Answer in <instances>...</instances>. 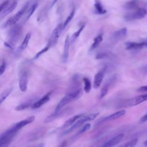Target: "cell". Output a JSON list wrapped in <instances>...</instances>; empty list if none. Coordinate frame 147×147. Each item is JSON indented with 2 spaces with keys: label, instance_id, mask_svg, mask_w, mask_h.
<instances>
[{
  "label": "cell",
  "instance_id": "6da1fadb",
  "mask_svg": "<svg viewBox=\"0 0 147 147\" xmlns=\"http://www.w3.org/2000/svg\"><path fill=\"white\" fill-rule=\"evenodd\" d=\"M83 90L81 88H78L66 94L59 101V102L58 103L57 105L55 108L54 112L58 113L61 110L67 105L80 98L83 95Z\"/></svg>",
  "mask_w": 147,
  "mask_h": 147
},
{
  "label": "cell",
  "instance_id": "7a4b0ae2",
  "mask_svg": "<svg viewBox=\"0 0 147 147\" xmlns=\"http://www.w3.org/2000/svg\"><path fill=\"white\" fill-rule=\"evenodd\" d=\"M99 113L98 112L97 113H90V114H86V115H85V114H84V115H83L80 118H79L77 121H76L72 125L69 126V127L68 129L64 130L63 133V134L65 135V134H68L71 133L72 131L77 129L78 128L80 127V126H82L86 122L94 120L95 118H96L99 115Z\"/></svg>",
  "mask_w": 147,
  "mask_h": 147
},
{
  "label": "cell",
  "instance_id": "3957f363",
  "mask_svg": "<svg viewBox=\"0 0 147 147\" xmlns=\"http://www.w3.org/2000/svg\"><path fill=\"white\" fill-rule=\"evenodd\" d=\"M29 5H30V2H28L26 3H25L24 6L18 11H17L14 15L10 17L5 23H3L2 25L1 28L2 29H5L9 27H11L14 25L15 24H16V23L18 21V20L23 16L25 11L29 7Z\"/></svg>",
  "mask_w": 147,
  "mask_h": 147
},
{
  "label": "cell",
  "instance_id": "277c9868",
  "mask_svg": "<svg viewBox=\"0 0 147 147\" xmlns=\"http://www.w3.org/2000/svg\"><path fill=\"white\" fill-rule=\"evenodd\" d=\"M146 100H147V94H141L136 97L122 101L119 103V107H128L137 106Z\"/></svg>",
  "mask_w": 147,
  "mask_h": 147
},
{
  "label": "cell",
  "instance_id": "5b68a950",
  "mask_svg": "<svg viewBox=\"0 0 147 147\" xmlns=\"http://www.w3.org/2000/svg\"><path fill=\"white\" fill-rule=\"evenodd\" d=\"M147 14V10L146 9L141 7L136 9L134 11L126 14L123 18L126 21H133L135 20H141L144 18Z\"/></svg>",
  "mask_w": 147,
  "mask_h": 147
},
{
  "label": "cell",
  "instance_id": "8992f818",
  "mask_svg": "<svg viewBox=\"0 0 147 147\" xmlns=\"http://www.w3.org/2000/svg\"><path fill=\"white\" fill-rule=\"evenodd\" d=\"M18 131L14 130L12 126L8 130L0 134V147H7Z\"/></svg>",
  "mask_w": 147,
  "mask_h": 147
},
{
  "label": "cell",
  "instance_id": "52a82bcc",
  "mask_svg": "<svg viewBox=\"0 0 147 147\" xmlns=\"http://www.w3.org/2000/svg\"><path fill=\"white\" fill-rule=\"evenodd\" d=\"M22 33V27L20 25H16L11 26L9 33L8 38L9 42L11 43L12 45H15L17 41L18 40Z\"/></svg>",
  "mask_w": 147,
  "mask_h": 147
},
{
  "label": "cell",
  "instance_id": "ba28073f",
  "mask_svg": "<svg viewBox=\"0 0 147 147\" xmlns=\"http://www.w3.org/2000/svg\"><path fill=\"white\" fill-rule=\"evenodd\" d=\"M63 29V24L62 23L59 24L57 26L53 29L48 42V44L49 45L51 48L56 44Z\"/></svg>",
  "mask_w": 147,
  "mask_h": 147
},
{
  "label": "cell",
  "instance_id": "9c48e42d",
  "mask_svg": "<svg viewBox=\"0 0 147 147\" xmlns=\"http://www.w3.org/2000/svg\"><path fill=\"white\" fill-rule=\"evenodd\" d=\"M125 49L129 51H135L141 49L144 47H147V41L145 42H134L127 41L125 43Z\"/></svg>",
  "mask_w": 147,
  "mask_h": 147
},
{
  "label": "cell",
  "instance_id": "30bf717a",
  "mask_svg": "<svg viewBox=\"0 0 147 147\" xmlns=\"http://www.w3.org/2000/svg\"><path fill=\"white\" fill-rule=\"evenodd\" d=\"M45 132V129L44 127H39L33 130L28 137L29 141H35L41 137H42Z\"/></svg>",
  "mask_w": 147,
  "mask_h": 147
},
{
  "label": "cell",
  "instance_id": "8fae6325",
  "mask_svg": "<svg viewBox=\"0 0 147 147\" xmlns=\"http://www.w3.org/2000/svg\"><path fill=\"white\" fill-rule=\"evenodd\" d=\"M127 29L126 28H122L112 33L110 38L112 41L117 42L123 38L127 35Z\"/></svg>",
  "mask_w": 147,
  "mask_h": 147
},
{
  "label": "cell",
  "instance_id": "7c38bea8",
  "mask_svg": "<svg viewBox=\"0 0 147 147\" xmlns=\"http://www.w3.org/2000/svg\"><path fill=\"white\" fill-rule=\"evenodd\" d=\"M124 134L123 133L118 134L113 138L110 139L99 147H114V146L118 145L122 140Z\"/></svg>",
  "mask_w": 147,
  "mask_h": 147
},
{
  "label": "cell",
  "instance_id": "4fadbf2b",
  "mask_svg": "<svg viewBox=\"0 0 147 147\" xmlns=\"http://www.w3.org/2000/svg\"><path fill=\"white\" fill-rule=\"evenodd\" d=\"M106 71V68L104 67L101 69L99 71H98L95 75L94 79V87L95 89L99 88V87L101 85L103 79L104 78L105 72Z\"/></svg>",
  "mask_w": 147,
  "mask_h": 147
},
{
  "label": "cell",
  "instance_id": "5bb4252c",
  "mask_svg": "<svg viewBox=\"0 0 147 147\" xmlns=\"http://www.w3.org/2000/svg\"><path fill=\"white\" fill-rule=\"evenodd\" d=\"M28 83V74L25 71H23L20 73L19 77V87L21 91L25 92L26 91Z\"/></svg>",
  "mask_w": 147,
  "mask_h": 147
},
{
  "label": "cell",
  "instance_id": "9a60e30c",
  "mask_svg": "<svg viewBox=\"0 0 147 147\" xmlns=\"http://www.w3.org/2000/svg\"><path fill=\"white\" fill-rule=\"evenodd\" d=\"M126 114V110H120L118 111H116L106 117L104 118H102L100 120L99 122H103L105 121H113L117 119H118L122 117H123Z\"/></svg>",
  "mask_w": 147,
  "mask_h": 147
},
{
  "label": "cell",
  "instance_id": "2e32d148",
  "mask_svg": "<svg viewBox=\"0 0 147 147\" xmlns=\"http://www.w3.org/2000/svg\"><path fill=\"white\" fill-rule=\"evenodd\" d=\"M35 119V117L34 115H32L30 116L28 118H26L25 119H23L20 122H17L16 123L14 124L12 127L14 129H15L17 131H18L20 129H21V128H22L24 126H25V125L29 124L32 122H33L34 121Z\"/></svg>",
  "mask_w": 147,
  "mask_h": 147
},
{
  "label": "cell",
  "instance_id": "e0dca14e",
  "mask_svg": "<svg viewBox=\"0 0 147 147\" xmlns=\"http://www.w3.org/2000/svg\"><path fill=\"white\" fill-rule=\"evenodd\" d=\"M38 6V3L37 2H33L32 4H30L26 10L25 11L24 14L23 15L24 18L22 20L23 22H26L29 18L32 16V15L34 13L36 8Z\"/></svg>",
  "mask_w": 147,
  "mask_h": 147
},
{
  "label": "cell",
  "instance_id": "ac0fdd59",
  "mask_svg": "<svg viewBox=\"0 0 147 147\" xmlns=\"http://www.w3.org/2000/svg\"><path fill=\"white\" fill-rule=\"evenodd\" d=\"M51 95V92H49L47 93L46 95H45L44 96H42L41 98H40L39 100L34 102L31 105L32 109H38V108L40 107L41 106H42V105H44V104H45L46 103H47L50 99Z\"/></svg>",
  "mask_w": 147,
  "mask_h": 147
},
{
  "label": "cell",
  "instance_id": "d6986e66",
  "mask_svg": "<svg viewBox=\"0 0 147 147\" xmlns=\"http://www.w3.org/2000/svg\"><path fill=\"white\" fill-rule=\"evenodd\" d=\"M70 45V38L68 35H67L65 37L64 41V51L62 57L63 61L65 63L67 61L68 56H69V48Z\"/></svg>",
  "mask_w": 147,
  "mask_h": 147
},
{
  "label": "cell",
  "instance_id": "ffe728a7",
  "mask_svg": "<svg viewBox=\"0 0 147 147\" xmlns=\"http://www.w3.org/2000/svg\"><path fill=\"white\" fill-rule=\"evenodd\" d=\"M17 5V1L16 0L13 1L10 4V5H9L2 11V13L0 14V20L4 18L5 17H6L7 15H8L9 14H10L11 12H12L14 9L16 7Z\"/></svg>",
  "mask_w": 147,
  "mask_h": 147
},
{
  "label": "cell",
  "instance_id": "44dd1931",
  "mask_svg": "<svg viewBox=\"0 0 147 147\" xmlns=\"http://www.w3.org/2000/svg\"><path fill=\"white\" fill-rule=\"evenodd\" d=\"M84 114H76L74 116H72V117H71L70 118H69L68 119H67L63 125L62 126V128L64 129V128H67L69 127V126H71V125H72L76 121H77L79 118H80L83 115H84Z\"/></svg>",
  "mask_w": 147,
  "mask_h": 147
},
{
  "label": "cell",
  "instance_id": "7402d4cb",
  "mask_svg": "<svg viewBox=\"0 0 147 147\" xmlns=\"http://www.w3.org/2000/svg\"><path fill=\"white\" fill-rule=\"evenodd\" d=\"M140 0H130L127 1L124 5L123 8L125 10H133L138 8Z\"/></svg>",
  "mask_w": 147,
  "mask_h": 147
},
{
  "label": "cell",
  "instance_id": "603a6c76",
  "mask_svg": "<svg viewBox=\"0 0 147 147\" xmlns=\"http://www.w3.org/2000/svg\"><path fill=\"white\" fill-rule=\"evenodd\" d=\"M94 9L95 13L98 14H104L107 12L106 9L103 7L101 2L99 0L95 1Z\"/></svg>",
  "mask_w": 147,
  "mask_h": 147
},
{
  "label": "cell",
  "instance_id": "cb8c5ba5",
  "mask_svg": "<svg viewBox=\"0 0 147 147\" xmlns=\"http://www.w3.org/2000/svg\"><path fill=\"white\" fill-rule=\"evenodd\" d=\"M113 79H109V80H107V82L103 86V87L101 89L100 93V95H99V99L103 98L104 96H105L107 95V94L109 91V90L110 87V86H111V84L113 82Z\"/></svg>",
  "mask_w": 147,
  "mask_h": 147
},
{
  "label": "cell",
  "instance_id": "d4e9b609",
  "mask_svg": "<svg viewBox=\"0 0 147 147\" xmlns=\"http://www.w3.org/2000/svg\"><path fill=\"white\" fill-rule=\"evenodd\" d=\"M102 40H103V33H100V34L97 35L94 39V41L90 48V51H92L94 50L95 48H96L102 42Z\"/></svg>",
  "mask_w": 147,
  "mask_h": 147
},
{
  "label": "cell",
  "instance_id": "484cf974",
  "mask_svg": "<svg viewBox=\"0 0 147 147\" xmlns=\"http://www.w3.org/2000/svg\"><path fill=\"white\" fill-rule=\"evenodd\" d=\"M31 37V34L30 33H28L26 34V36H25L22 43L21 44L20 46L18 47V52H21L24 51V49H25L26 48V47L28 45V44L29 42L30 39Z\"/></svg>",
  "mask_w": 147,
  "mask_h": 147
},
{
  "label": "cell",
  "instance_id": "4316f807",
  "mask_svg": "<svg viewBox=\"0 0 147 147\" xmlns=\"http://www.w3.org/2000/svg\"><path fill=\"white\" fill-rule=\"evenodd\" d=\"M84 27H85V25L83 24V25H82V26L79 28V29H78L77 31L75 32L72 34V35L71 36V38H70V44H73L76 41V40H77L78 38L79 37V35L80 34L81 32H82V30H83V29H84Z\"/></svg>",
  "mask_w": 147,
  "mask_h": 147
},
{
  "label": "cell",
  "instance_id": "83f0119b",
  "mask_svg": "<svg viewBox=\"0 0 147 147\" xmlns=\"http://www.w3.org/2000/svg\"><path fill=\"white\" fill-rule=\"evenodd\" d=\"M83 80L84 84V90L86 93H89L91 89V83L90 80L88 78L84 77L83 78Z\"/></svg>",
  "mask_w": 147,
  "mask_h": 147
},
{
  "label": "cell",
  "instance_id": "f1b7e54d",
  "mask_svg": "<svg viewBox=\"0 0 147 147\" xmlns=\"http://www.w3.org/2000/svg\"><path fill=\"white\" fill-rule=\"evenodd\" d=\"M138 138H135L117 147H135V146L137 145L138 142Z\"/></svg>",
  "mask_w": 147,
  "mask_h": 147
},
{
  "label": "cell",
  "instance_id": "f546056e",
  "mask_svg": "<svg viewBox=\"0 0 147 147\" xmlns=\"http://www.w3.org/2000/svg\"><path fill=\"white\" fill-rule=\"evenodd\" d=\"M32 102L31 100L27 101L26 102H24L15 107V110L16 111H21L23 110H25L29 107L31 105H32Z\"/></svg>",
  "mask_w": 147,
  "mask_h": 147
},
{
  "label": "cell",
  "instance_id": "4dcf8cb0",
  "mask_svg": "<svg viewBox=\"0 0 147 147\" xmlns=\"http://www.w3.org/2000/svg\"><path fill=\"white\" fill-rule=\"evenodd\" d=\"M75 8L74 7L72 9V10H71L70 14H69V16L67 17L66 20H65L63 24V29H64L67 26V25L70 22V21L72 20L74 15H75Z\"/></svg>",
  "mask_w": 147,
  "mask_h": 147
},
{
  "label": "cell",
  "instance_id": "1f68e13d",
  "mask_svg": "<svg viewBox=\"0 0 147 147\" xmlns=\"http://www.w3.org/2000/svg\"><path fill=\"white\" fill-rule=\"evenodd\" d=\"M11 89L8 88L3 91L1 94H0V105L6 99V98L10 95L11 93Z\"/></svg>",
  "mask_w": 147,
  "mask_h": 147
},
{
  "label": "cell",
  "instance_id": "d6a6232c",
  "mask_svg": "<svg viewBox=\"0 0 147 147\" xmlns=\"http://www.w3.org/2000/svg\"><path fill=\"white\" fill-rule=\"evenodd\" d=\"M90 127H91V125L90 123H85L83 126H82L81 127L80 129L77 132L76 136H79V135L82 134V133L86 132L90 128Z\"/></svg>",
  "mask_w": 147,
  "mask_h": 147
},
{
  "label": "cell",
  "instance_id": "836d02e7",
  "mask_svg": "<svg viewBox=\"0 0 147 147\" xmlns=\"http://www.w3.org/2000/svg\"><path fill=\"white\" fill-rule=\"evenodd\" d=\"M51 48V47L49 46V44H47L43 49H42L41 51H40L38 52H37V53H36V55L34 56V59H38L41 55H42V54H44V53H45L46 52H47L48 50H49V49Z\"/></svg>",
  "mask_w": 147,
  "mask_h": 147
},
{
  "label": "cell",
  "instance_id": "e575fe53",
  "mask_svg": "<svg viewBox=\"0 0 147 147\" xmlns=\"http://www.w3.org/2000/svg\"><path fill=\"white\" fill-rule=\"evenodd\" d=\"M10 0H5L0 3V14L9 5Z\"/></svg>",
  "mask_w": 147,
  "mask_h": 147
},
{
  "label": "cell",
  "instance_id": "d590c367",
  "mask_svg": "<svg viewBox=\"0 0 147 147\" xmlns=\"http://www.w3.org/2000/svg\"><path fill=\"white\" fill-rule=\"evenodd\" d=\"M109 56V54L106 53V52H101L98 53L96 56V59H104L106 58H107Z\"/></svg>",
  "mask_w": 147,
  "mask_h": 147
},
{
  "label": "cell",
  "instance_id": "8d00e7d4",
  "mask_svg": "<svg viewBox=\"0 0 147 147\" xmlns=\"http://www.w3.org/2000/svg\"><path fill=\"white\" fill-rule=\"evenodd\" d=\"M5 68H6V64L5 62H3L0 65V75H2L4 73L5 71Z\"/></svg>",
  "mask_w": 147,
  "mask_h": 147
},
{
  "label": "cell",
  "instance_id": "74e56055",
  "mask_svg": "<svg viewBox=\"0 0 147 147\" xmlns=\"http://www.w3.org/2000/svg\"><path fill=\"white\" fill-rule=\"evenodd\" d=\"M137 91H138V92H147V85L143 86H141V87H139V88L137 90Z\"/></svg>",
  "mask_w": 147,
  "mask_h": 147
},
{
  "label": "cell",
  "instance_id": "f35d334b",
  "mask_svg": "<svg viewBox=\"0 0 147 147\" xmlns=\"http://www.w3.org/2000/svg\"><path fill=\"white\" fill-rule=\"evenodd\" d=\"M141 71L144 74H147V64H146L145 65L141 67Z\"/></svg>",
  "mask_w": 147,
  "mask_h": 147
},
{
  "label": "cell",
  "instance_id": "ab89813d",
  "mask_svg": "<svg viewBox=\"0 0 147 147\" xmlns=\"http://www.w3.org/2000/svg\"><path fill=\"white\" fill-rule=\"evenodd\" d=\"M146 121H147V113L146 114H145L144 116H142L141 117V118L140 119L141 122H145Z\"/></svg>",
  "mask_w": 147,
  "mask_h": 147
},
{
  "label": "cell",
  "instance_id": "60d3db41",
  "mask_svg": "<svg viewBox=\"0 0 147 147\" xmlns=\"http://www.w3.org/2000/svg\"><path fill=\"white\" fill-rule=\"evenodd\" d=\"M44 145L43 143H40V144H38L37 145L30 146H29V147H44Z\"/></svg>",
  "mask_w": 147,
  "mask_h": 147
},
{
  "label": "cell",
  "instance_id": "b9f144b4",
  "mask_svg": "<svg viewBox=\"0 0 147 147\" xmlns=\"http://www.w3.org/2000/svg\"><path fill=\"white\" fill-rule=\"evenodd\" d=\"M58 0H52V3H51V7H52L56 2H57V1Z\"/></svg>",
  "mask_w": 147,
  "mask_h": 147
},
{
  "label": "cell",
  "instance_id": "7bdbcfd3",
  "mask_svg": "<svg viewBox=\"0 0 147 147\" xmlns=\"http://www.w3.org/2000/svg\"><path fill=\"white\" fill-rule=\"evenodd\" d=\"M144 145H145L146 146H147V140H146V141L144 142Z\"/></svg>",
  "mask_w": 147,
  "mask_h": 147
},
{
  "label": "cell",
  "instance_id": "ee69618b",
  "mask_svg": "<svg viewBox=\"0 0 147 147\" xmlns=\"http://www.w3.org/2000/svg\"><path fill=\"white\" fill-rule=\"evenodd\" d=\"M146 41H147V40H146Z\"/></svg>",
  "mask_w": 147,
  "mask_h": 147
}]
</instances>
